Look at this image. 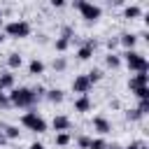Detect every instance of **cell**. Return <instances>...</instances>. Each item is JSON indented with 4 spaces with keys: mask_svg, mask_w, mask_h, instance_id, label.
Returning a JSON list of instances; mask_svg holds the SVG:
<instances>
[{
    "mask_svg": "<svg viewBox=\"0 0 149 149\" xmlns=\"http://www.w3.org/2000/svg\"><path fill=\"white\" fill-rule=\"evenodd\" d=\"M5 144H7V137H5V135H2V130H0V147H5Z\"/></svg>",
    "mask_w": 149,
    "mask_h": 149,
    "instance_id": "d590c367",
    "label": "cell"
},
{
    "mask_svg": "<svg viewBox=\"0 0 149 149\" xmlns=\"http://www.w3.org/2000/svg\"><path fill=\"white\" fill-rule=\"evenodd\" d=\"M54 142H56L58 147H68V144L72 142V137H70V133H56V135H54Z\"/></svg>",
    "mask_w": 149,
    "mask_h": 149,
    "instance_id": "44dd1931",
    "label": "cell"
},
{
    "mask_svg": "<svg viewBox=\"0 0 149 149\" xmlns=\"http://www.w3.org/2000/svg\"><path fill=\"white\" fill-rule=\"evenodd\" d=\"M133 95H135L137 100H149V86H140V88H135Z\"/></svg>",
    "mask_w": 149,
    "mask_h": 149,
    "instance_id": "d4e9b609",
    "label": "cell"
},
{
    "mask_svg": "<svg viewBox=\"0 0 149 149\" xmlns=\"http://www.w3.org/2000/svg\"><path fill=\"white\" fill-rule=\"evenodd\" d=\"M91 86H93V84L86 79V74H77V77L72 79V91H74L77 95H88Z\"/></svg>",
    "mask_w": 149,
    "mask_h": 149,
    "instance_id": "ba28073f",
    "label": "cell"
},
{
    "mask_svg": "<svg viewBox=\"0 0 149 149\" xmlns=\"http://www.w3.org/2000/svg\"><path fill=\"white\" fill-rule=\"evenodd\" d=\"M140 16H142V7L140 5L133 2V5H126L123 7V19H140Z\"/></svg>",
    "mask_w": 149,
    "mask_h": 149,
    "instance_id": "d6986e66",
    "label": "cell"
},
{
    "mask_svg": "<svg viewBox=\"0 0 149 149\" xmlns=\"http://www.w3.org/2000/svg\"><path fill=\"white\" fill-rule=\"evenodd\" d=\"M140 86H149V74H147V72H135V74L128 79V88H130V91H135V88H140Z\"/></svg>",
    "mask_w": 149,
    "mask_h": 149,
    "instance_id": "8fae6325",
    "label": "cell"
},
{
    "mask_svg": "<svg viewBox=\"0 0 149 149\" xmlns=\"http://www.w3.org/2000/svg\"><path fill=\"white\" fill-rule=\"evenodd\" d=\"M51 68H54V72H63V70L68 68V61H65L63 56H56V58L51 61Z\"/></svg>",
    "mask_w": 149,
    "mask_h": 149,
    "instance_id": "7402d4cb",
    "label": "cell"
},
{
    "mask_svg": "<svg viewBox=\"0 0 149 149\" xmlns=\"http://www.w3.org/2000/svg\"><path fill=\"white\" fill-rule=\"evenodd\" d=\"M12 107V102H9V95L5 93V91H0V109L5 112V109H9Z\"/></svg>",
    "mask_w": 149,
    "mask_h": 149,
    "instance_id": "f546056e",
    "label": "cell"
},
{
    "mask_svg": "<svg viewBox=\"0 0 149 149\" xmlns=\"http://www.w3.org/2000/svg\"><path fill=\"white\" fill-rule=\"evenodd\" d=\"M123 149H147V142H144V140H133V142H128Z\"/></svg>",
    "mask_w": 149,
    "mask_h": 149,
    "instance_id": "4dcf8cb0",
    "label": "cell"
},
{
    "mask_svg": "<svg viewBox=\"0 0 149 149\" xmlns=\"http://www.w3.org/2000/svg\"><path fill=\"white\" fill-rule=\"evenodd\" d=\"M44 98H47L49 102H54V105H61V102L65 100V93H63V88H47Z\"/></svg>",
    "mask_w": 149,
    "mask_h": 149,
    "instance_id": "2e32d148",
    "label": "cell"
},
{
    "mask_svg": "<svg viewBox=\"0 0 149 149\" xmlns=\"http://www.w3.org/2000/svg\"><path fill=\"white\" fill-rule=\"evenodd\" d=\"M30 33H33V26L26 19H12V21H7L2 26V35L14 37V40H26Z\"/></svg>",
    "mask_w": 149,
    "mask_h": 149,
    "instance_id": "7a4b0ae2",
    "label": "cell"
},
{
    "mask_svg": "<svg viewBox=\"0 0 149 149\" xmlns=\"http://www.w3.org/2000/svg\"><path fill=\"white\" fill-rule=\"evenodd\" d=\"M51 7H54V9H61V7H65V0H51Z\"/></svg>",
    "mask_w": 149,
    "mask_h": 149,
    "instance_id": "836d02e7",
    "label": "cell"
},
{
    "mask_svg": "<svg viewBox=\"0 0 149 149\" xmlns=\"http://www.w3.org/2000/svg\"><path fill=\"white\" fill-rule=\"evenodd\" d=\"M116 40H119V44L123 47V51H133V49L137 47V40H140V37H137L135 33H130V30H126V33H121V35H119Z\"/></svg>",
    "mask_w": 149,
    "mask_h": 149,
    "instance_id": "30bf717a",
    "label": "cell"
},
{
    "mask_svg": "<svg viewBox=\"0 0 149 149\" xmlns=\"http://www.w3.org/2000/svg\"><path fill=\"white\" fill-rule=\"evenodd\" d=\"M91 126H93V130L98 133V137H105V135H109L112 133V123L102 116V114H98V116H93V121H91Z\"/></svg>",
    "mask_w": 149,
    "mask_h": 149,
    "instance_id": "52a82bcc",
    "label": "cell"
},
{
    "mask_svg": "<svg viewBox=\"0 0 149 149\" xmlns=\"http://www.w3.org/2000/svg\"><path fill=\"white\" fill-rule=\"evenodd\" d=\"M105 149H123V147H121V144H107Z\"/></svg>",
    "mask_w": 149,
    "mask_h": 149,
    "instance_id": "8d00e7d4",
    "label": "cell"
},
{
    "mask_svg": "<svg viewBox=\"0 0 149 149\" xmlns=\"http://www.w3.org/2000/svg\"><path fill=\"white\" fill-rule=\"evenodd\" d=\"M121 54H116V51H107V56H105V65L109 68V70H119L121 68Z\"/></svg>",
    "mask_w": 149,
    "mask_h": 149,
    "instance_id": "9a60e30c",
    "label": "cell"
},
{
    "mask_svg": "<svg viewBox=\"0 0 149 149\" xmlns=\"http://www.w3.org/2000/svg\"><path fill=\"white\" fill-rule=\"evenodd\" d=\"M105 44H107V49H109V51H114V49L119 47V40H116V37H109V40H107Z\"/></svg>",
    "mask_w": 149,
    "mask_h": 149,
    "instance_id": "d6a6232c",
    "label": "cell"
},
{
    "mask_svg": "<svg viewBox=\"0 0 149 149\" xmlns=\"http://www.w3.org/2000/svg\"><path fill=\"white\" fill-rule=\"evenodd\" d=\"M70 42H72V40H68V37H61V35H58V37H56V42H54V49H56L58 54H63V51H68Z\"/></svg>",
    "mask_w": 149,
    "mask_h": 149,
    "instance_id": "ffe728a7",
    "label": "cell"
},
{
    "mask_svg": "<svg viewBox=\"0 0 149 149\" xmlns=\"http://www.w3.org/2000/svg\"><path fill=\"white\" fill-rule=\"evenodd\" d=\"M28 149H47V147H44V144H42V142H33V144H30V147H28Z\"/></svg>",
    "mask_w": 149,
    "mask_h": 149,
    "instance_id": "e575fe53",
    "label": "cell"
},
{
    "mask_svg": "<svg viewBox=\"0 0 149 149\" xmlns=\"http://www.w3.org/2000/svg\"><path fill=\"white\" fill-rule=\"evenodd\" d=\"M72 35H74V28H72V26H63V28H61V37L72 40Z\"/></svg>",
    "mask_w": 149,
    "mask_h": 149,
    "instance_id": "1f68e13d",
    "label": "cell"
},
{
    "mask_svg": "<svg viewBox=\"0 0 149 149\" xmlns=\"http://www.w3.org/2000/svg\"><path fill=\"white\" fill-rule=\"evenodd\" d=\"M0 26H2V7H0Z\"/></svg>",
    "mask_w": 149,
    "mask_h": 149,
    "instance_id": "f35d334b",
    "label": "cell"
},
{
    "mask_svg": "<svg viewBox=\"0 0 149 149\" xmlns=\"http://www.w3.org/2000/svg\"><path fill=\"white\" fill-rule=\"evenodd\" d=\"M21 65H23V56L19 51H9L7 54V68H9V72L12 70H19Z\"/></svg>",
    "mask_w": 149,
    "mask_h": 149,
    "instance_id": "5bb4252c",
    "label": "cell"
},
{
    "mask_svg": "<svg viewBox=\"0 0 149 149\" xmlns=\"http://www.w3.org/2000/svg\"><path fill=\"white\" fill-rule=\"evenodd\" d=\"M95 47H98V42H95V40H91V37H86V40L77 47V58H79V61H88V58L93 56Z\"/></svg>",
    "mask_w": 149,
    "mask_h": 149,
    "instance_id": "8992f818",
    "label": "cell"
},
{
    "mask_svg": "<svg viewBox=\"0 0 149 149\" xmlns=\"http://www.w3.org/2000/svg\"><path fill=\"white\" fill-rule=\"evenodd\" d=\"M2 42H5V35H2V33H0V44H2Z\"/></svg>",
    "mask_w": 149,
    "mask_h": 149,
    "instance_id": "74e56055",
    "label": "cell"
},
{
    "mask_svg": "<svg viewBox=\"0 0 149 149\" xmlns=\"http://www.w3.org/2000/svg\"><path fill=\"white\" fill-rule=\"evenodd\" d=\"M121 61L126 63V68H128L130 72H149V63H147L144 54H140L137 49L123 51V54H121Z\"/></svg>",
    "mask_w": 149,
    "mask_h": 149,
    "instance_id": "3957f363",
    "label": "cell"
},
{
    "mask_svg": "<svg viewBox=\"0 0 149 149\" xmlns=\"http://www.w3.org/2000/svg\"><path fill=\"white\" fill-rule=\"evenodd\" d=\"M51 128H54L56 133H70L72 121H70V116H65V114H56V116L51 119Z\"/></svg>",
    "mask_w": 149,
    "mask_h": 149,
    "instance_id": "9c48e42d",
    "label": "cell"
},
{
    "mask_svg": "<svg viewBox=\"0 0 149 149\" xmlns=\"http://www.w3.org/2000/svg\"><path fill=\"white\" fill-rule=\"evenodd\" d=\"M74 7L79 9L81 19H84V21H88V23H95V21L102 16V7H100V5H95V2H88V0H77V2H74Z\"/></svg>",
    "mask_w": 149,
    "mask_h": 149,
    "instance_id": "5b68a950",
    "label": "cell"
},
{
    "mask_svg": "<svg viewBox=\"0 0 149 149\" xmlns=\"http://www.w3.org/2000/svg\"><path fill=\"white\" fill-rule=\"evenodd\" d=\"M91 107H93V102H91L88 95H77V98H74V112L86 114V112H91Z\"/></svg>",
    "mask_w": 149,
    "mask_h": 149,
    "instance_id": "7c38bea8",
    "label": "cell"
},
{
    "mask_svg": "<svg viewBox=\"0 0 149 149\" xmlns=\"http://www.w3.org/2000/svg\"><path fill=\"white\" fill-rule=\"evenodd\" d=\"M14 72H9V70H5V72H0V91H5V93H9L12 88H14Z\"/></svg>",
    "mask_w": 149,
    "mask_h": 149,
    "instance_id": "4fadbf2b",
    "label": "cell"
},
{
    "mask_svg": "<svg viewBox=\"0 0 149 149\" xmlns=\"http://www.w3.org/2000/svg\"><path fill=\"white\" fill-rule=\"evenodd\" d=\"M21 126L28 128V130H33V133H37V135L47 133V128H49V123L44 121V116H42L40 112H35V109H28V112L21 116Z\"/></svg>",
    "mask_w": 149,
    "mask_h": 149,
    "instance_id": "277c9868",
    "label": "cell"
},
{
    "mask_svg": "<svg viewBox=\"0 0 149 149\" xmlns=\"http://www.w3.org/2000/svg\"><path fill=\"white\" fill-rule=\"evenodd\" d=\"M142 116H147L149 114V100H137V107H135Z\"/></svg>",
    "mask_w": 149,
    "mask_h": 149,
    "instance_id": "f1b7e54d",
    "label": "cell"
},
{
    "mask_svg": "<svg viewBox=\"0 0 149 149\" xmlns=\"http://www.w3.org/2000/svg\"><path fill=\"white\" fill-rule=\"evenodd\" d=\"M105 147H107V140L105 137H91L88 149H105Z\"/></svg>",
    "mask_w": 149,
    "mask_h": 149,
    "instance_id": "4316f807",
    "label": "cell"
},
{
    "mask_svg": "<svg viewBox=\"0 0 149 149\" xmlns=\"http://www.w3.org/2000/svg\"><path fill=\"white\" fill-rule=\"evenodd\" d=\"M30 91H33V95H35V100L40 102L42 98H44V93H47V88L42 86V84H35V86H30Z\"/></svg>",
    "mask_w": 149,
    "mask_h": 149,
    "instance_id": "cb8c5ba5",
    "label": "cell"
},
{
    "mask_svg": "<svg viewBox=\"0 0 149 149\" xmlns=\"http://www.w3.org/2000/svg\"><path fill=\"white\" fill-rule=\"evenodd\" d=\"M142 119H144V116H142L135 107H133V109H126V121H133V123H135V121H142Z\"/></svg>",
    "mask_w": 149,
    "mask_h": 149,
    "instance_id": "484cf974",
    "label": "cell"
},
{
    "mask_svg": "<svg viewBox=\"0 0 149 149\" xmlns=\"http://www.w3.org/2000/svg\"><path fill=\"white\" fill-rule=\"evenodd\" d=\"M0 130H2V135L7 137V142H9V140H19V137H21V130H19V126H14V123H2V128H0Z\"/></svg>",
    "mask_w": 149,
    "mask_h": 149,
    "instance_id": "e0dca14e",
    "label": "cell"
},
{
    "mask_svg": "<svg viewBox=\"0 0 149 149\" xmlns=\"http://www.w3.org/2000/svg\"><path fill=\"white\" fill-rule=\"evenodd\" d=\"M7 95H9L12 107H19V109H33L35 102H37L33 91H30V86H14Z\"/></svg>",
    "mask_w": 149,
    "mask_h": 149,
    "instance_id": "6da1fadb",
    "label": "cell"
},
{
    "mask_svg": "<svg viewBox=\"0 0 149 149\" xmlns=\"http://www.w3.org/2000/svg\"><path fill=\"white\" fill-rule=\"evenodd\" d=\"M86 79H88L91 84H98V81L102 79V70H100V68H93V70H88V72H86Z\"/></svg>",
    "mask_w": 149,
    "mask_h": 149,
    "instance_id": "603a6c76",
    "label": "cell"
},
{
    "mask_svg": "<svg viewBox=\"0 0 149 149\" xmlns=\"http://www.w3.org/2000/svg\"><path fill=\"white\" fill-rule=\"evenodd\" d=\"M44 61H40V58H33L30 63H28V74H33V77H40V74H44Z\"/></svg>",
    "mask_w": 149,
    "mask_h": 149,
    "instance_id": "ac0fdd59",
    "label": "cell"
},
{
    "mask_svg": "<svg viewBox=\"0 0 149 149\" xmlns=\"http://www.w3.org/2000/svg\"><path fill=\"white\" fill-rule=\"evenodd\" d=\"M74 142H77V147H79V149H88L91 137H88V135H77V140H74Z\"/></svg>",
    "mask_w": 149,
    "mask_h": 149,
    "instance_id": "83f0119b",
    "label": "cell"
}]
</instances>
